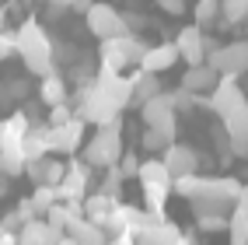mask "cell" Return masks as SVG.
<instances>
[{"instance_id": "obj_1", "label": "cell", "mask_w": 248, "mask_h": 245, "mask_svg": "<svg viewBox=\"0 0 248 245\" xmlns=\"http://www.w3.org/2000/svg\"><path fill=\"white\" fill-rule=\"evenodd\" d=\"M77 105L84 123L102 126V123L119 119V112L129 105V77L115 70H98V77L77 91Z\"/></svg>"}, {"instance_id": "obj_2", "label": "cell", "mask_w": 248, "mask_h": 245, "mask_svg": "<svg viewBox=\"0 0 248 245\" xmlns=\"http://www.w3.org/2000/svg\"><path fill=\"white\" fill-rule=\"evenodd\" d=\"M14 42H18V53L25 60L28 74L46 77L56 70V46L49 39V32L35 21V18H25L18 28H14Z\"/></svg>"}, {"instance_id": "obj_3", "label": "cell", "mask_w": 248, "mask_h": 245, "mask_svg": "<svg viewBox=\"0 0 248 245\" xmlns=\"http://www.w3.org/2000/svg\"><path fill=\"white\" fill-rule=\"evenodd\" d=\"M241 196V182L231 175H200L196 179V189L189 196V203L196 210V217L200 214H231Z\"/></svg>"}, {"instance_id": "obj_4", "label": "cell", "mask_w": 248, "mask_h": 245, "mask_svg": "<svg viewBox=\"0 0 248 245\" xmlns=\"http://www.w3.org/2000/svg\"><path fill=\"white\" fill-rule=\"evenodd\" d=\"M147 53V42L140 39V32H126V35H115V39H102L98 46V60H102V70H115L123 74L126 67H140V60Z\"/></svg>"}, {"instance_id": "obj_5", "label": "cell", "mask_w": 248, "mask_h": 245, "mask_svg": "<svg viewBox=\"0 0 248 245\" xmlns=\"http://www.w3.org/2000/svg\"><path fill=\"white\" fill-rule=\"evenodd\" d=\"M119 158H123V119L94 126V137L84 144V161L94 168H108L119 165Z\"/></svg>"}, {"instance_id": "obj_6", "label": "cell", "mask_w": 248, "mask_h": 245, "mask_svg": "<svg viewBox=\"0 0 248 245\" xmlns=\"http://www.w3.org/2000/svg\"><path fill=\"white\" fill-rule=\"evenodd\" d=\"M140 186H143V200H147V210L154 214H164V200L168 193H175V175L164 168L161 158H151V161H140Z\"/></svg>"}, {"instance_id": "obj_7", "label": "cell", "mask_w": 248, "mask_h": 245, "mask_svg": "<svg viewBox=\"0 0 248 245\" xmlns=\"http://www.w3.org/2000/svg\"><path fill=\"white\" fill-rule=\"evenodd\" d=\"M140 112H143V123L151 126V130H157L168 144L175 140V133H178V109H175V102H171L168 91L154 95L147 105H140Z\"/></svg>"}, {"instance_id": "obj_8", "label": "cell", "mask_w": 248, "mask_h": 245, "mask_svg": "<svg viewBox=\"0 0 248 245\" xmlns=\"http://www.w3.org/2000/svg\"><path fill=\"white\" fill-rule=\"evenodd\" d=\"M84 21H88V32L94 39H115V35H126V18L112 4H91L84 11Z\"/></svg>"}, {"instance_id": "obj_9", "label": "cell", "mask_w": 248, "mask_h": 245, "mask_svg": "<svg viewBox=\"0 0 248 245\" xmlns=\"http://www.w3.org/2000/svg\"><path fill=\"white\" fill-rule=\"evenodd\" d=\"M206 63H210V67L217 70L220 77H224V74H227V77H241V74H248V39H234V42L220 46L217 53L206 56Z\"/></svg>"}, {"instance_id": "obj_10", "label": "cell", "mask_w": 248, "mask_h": 245, "mask_svg": "<svg viewBox=\"0 0 248 245\" xmlns=\"http://www.w3.org/2000/svg\"><path fill=\"white\" fill-rule=\"evenodd\" d=\"M94 165H88L84 158H74L70 165H67V172H63V182L56 186L60 189V200H67V203H84V196H88V189H91V172Z\"/></svg>"}, {"instance_id": "obj_11", "label": "cell", "mask_w": 248, "mask_h": 245, "mask_svg": "<svg viewBox=\"0 0 248 245\" xmlns=\"http://www.w3.org/2000/svg\"><path fill=\"white\" fill-rule=\"evenodd\" d=\"M133 242L137 245H182V231L164 214H154L151 210V217H147V224L133 235Z\"/></svg>"}, {"instance_id": "obj_12", "label": "cell", "mask_w": 248, "mask_h": 245, "mask_svg": "<svg viewBox=\"0 0 248 245\" xmlns=\"http://www.w3.org/2000/svg\"><path fill=\"white\" fill-rule=\"evenodd\" d=\"M241 105H248V98H245V91H241V84H238V77H227V74H224V77L217 81V88L210 91V109L224 119V116H231V112L241 109Z\"/></svg>"}, {"instance_id": "obj_13", "label": "cell", "mask_w": 248, "mask_h": 245, "mask_svg": "<svg viewBox=\"0 0 248 245\" xmlns=\"http://www.w3.org/2000/svg\"><path fill=\"white\" fill-rule=\"evenodd\" d=\"M80 140H84V116L49 126V151H56V154H77Z\"/></svg>"}, {"instance_id": "obj_14", "label": "cell", "mask_w": 248, "mask_h": 245, "mask_svg": "<svg viewBox=\"0 0 248 245\" xmlns=\"http://www.w3.org/2000/svg\"><path fill=\"white\" fill-rule=\"evenodd\" d=\"M161 161H164V168H168L175 179H178V175L200 172V154H196L189 144H175V140H171V144L161 151Z\"/></svg>"}, {"instance_id": "obj_15", "label": "cell", "mask_w": 248, "mask_h": 245, "mask_svg": "<svg viewBox=\"0 0 248 245\" xmlns=\"http://www.w3.org/2000/svg\"><path fill=\"white\" fill-rule=\"evenodd\" d=\"M206 32L200 25H189V28H182L178 35H175V46H178V56L189 63V67H196V63H206Z\"/></svg>"}, {"instance_id": "obj_16", "label": "cell", "mask_w": 248, "mask_h": 245, "mask_svg": "<svg viewBox=\"0 0 248 245\" xmlns=\"http://www.w3.org/2000/svg\"><path fill=\"white\" fill-rule=\"evenodd\" d=\"M60 235H63V228L49 224L46 217H35V221H25L21 224L18 245H60Z\"/></svg>"}, {"instance_id": "obj_17", "label": "cell", "mask_w": 248, "mask_h": 245, "mask_svg": "<svg viewBox=\"0 0 248 245\" xmlns=\"http://www.w3.org/2000/svg\"><path fill=\"white\" fill-rule=\"evenodd\" d=\"M63 172H67V165L63 161H56V158H35V161H28V168H25V175L31 179L35 186H60L63 182Z\"/></svg>"}, {"instance_id": "obj_18", "label": "cell", "mask_w": 248, "mask_h": 245, "mask_svg": "<svg viewBox=\"0 0 248 245\" xmlns=\"http://www.w3.org/2000/svg\"><path fill=\"white\" fill-rule=\"evenodd\" d=\"M178 60H182V56H178V46H175V42H161V46H147L140 67L151 70V74H164V70H171Z\"/></svg>"}, {"instance_id": "obj_19", "label": "cell", "mask_w": 248, "mask_h": 245, "mask_svg": "<svg viewBox=\"0 0 248 245\" xmlns=\"http://www.w3.org/2000/svg\"><path fill=\"white\" fill-rule=\"evenodd\" d=\"M154 95H161V81H157V74H151V70H137L133 77H129V105H147Z\"/></svg>"}, {"instance_id": "obj_20", "label": "cell", "mask_w": 248, "mask_h": 245, "mask_svg": "<svg viewBox=\"0 0 248 245\" xmlns=\"http://www.w3.org/2000/svg\"><path fill=\"white\" fill-rule=\"evenodd\" d=\"M67 231L77 238V245H105L108 242V231L98 221H91V217H84V214H77L70 224H67Z\"/></svg>"}, {"instance_id": "obj_21", "label": "cell", "mask_w": 248, "mask_h": 245, "mask_svg": "<svg viewBox=\"0 0 248 245\" xmlns=\"http://www.w3.org/2000/svg\"><path fill=\"white\" fill-rule=\"evenodd\" d=\"M220 74L210 67V63H196V67L186 70V77H182V88H189L192 95H210L213 88H217Z\"/></svg>"}, {"instance_id": "obj_22", "label": "cell", "mask_w": 248, "mask_h": 245, "mask_svg": "<svg viewBox=\"0 0 248 245\" xmlns=\"http://www.w3.org/2000/svg\"><path fill=\"white\" fill-rule=\"evenodd\" d=\"M119 207V196H108V193H91V196H84V217H91V221H98V224H105V217L112 214V210Z\"/></svg>"}, {"instance_id": "obj_23", "label": "cell", "mask_w": 248, "mask_h": 245, "mask_svg": "<svg viewBox=\"0 0 248 245\" xmlns=\"http://www.w3.org/2000/svg\"><path fill=\"white\" fill-rule=\"evenodd\" d=\"M39 98H42L49 109H53V105H63V102H67V81H63L56 70L46 74L42 84H39Z\"/></svg>"}, {"instance_id": "obj_24", "label": "cell", "mask_w": 248, "mask_h": 245, "mask_svg": "<svg viewBox=\"0 0 248 245\" xmlns=\"http://www.w3.org/2000/svg\"><path fill=\"white\" fill-rule=\"evenodd\" d=\"M25 154H28V161L53 154V151H49V130H42V126L28 130V133H25Z\"/></svg>"}, {"instance_id": "obj_25", "label": "cell", "mask_w": 248, "mask_h": 245, "mask_svg": "<svg viewBox=\"0 0 248 245\" xmlns=\"http://www.w3.org/2000/svg\"><path fill=\"white\" fill-rule=\"evenodd\" d=\"M220 123H224V130H227L231 140H248V105L234 109V112H231V116H224Z\"/></svg>"}, {"instance_id": "obj_26", "label": "cell", "mask_w": 248, "mask_h": 245, "mask_svg": "<svg viewBox=\"0 0 248 245\" xmlns=\"http://www.w3.org/2000/svg\"><path fill=\"white\" fill-rule=\"evenodd\" d=\"M28 119L21 116H7V119H0V144H11V140H25V133H28Z\"/></svg>"}, {"instance_id": "obj_27", "label": "cell", "mask_w": 248, "mask_h": 245, "mask_svg": "<svg viewBox=\"0 0 248 245\" xmlns=\"http://www.w3.org/2000/svg\"><path fill=\"white\" fill-rule=\"evenodd\" d=\"M248 18V0H220V21L224 25H241Z\"/></svg>"}, {"instance_id": "obj_28", "label": "cell", "mask_w": 248, "mask_h": 245, "mask_svg": "<svg viewBox=\"0 0 248 245\" xmlns=\"http://www.w3.org/2000/svg\"><path fill=\"white\" fill-rule=\"evenodd\" d=\"M217 18H220V0H196V25L200 28L217 25Z\"/></svg>"}, {"instance_id": "obj_29", "label": "cell", "mask_w": 248, "mask_h": 245, "mask_svg": "<svg viewBox=\"0 0 248 245\" xmlns=\"http://www.w3.org/2000/svg\"><path fill=\"white\" fill-rule=\"evenodd\" d=\"M56 200H60V189H56V186H46V182H42V186L31 189V203H35V210H39L42 217H46V210L53 207Z\"/></svg>"}, {"instance_id": "obj_30", "label": "cell", "mask_w": 248, "mask_h": 245, "mask_svg": "<svg viewBox=\"0 0 248 245\" xmlns=\"http://www.w3.org/2000/svg\"><path fill=\"white\" fill-rule=\"evenodd\" d=\"M196 221L203 231H227V214H200Z\"/></svg>"}, {"instance_id": "obj_31", "label": "cell", "mask_w": 248, "mask_h": 245, "mask_svg": "<svg viewBox=\"0 0 248 245\" xmlns=\"http://www.w3.org/2000/svg\"><path fill=\"white\" fill-rule=\"evenodd\" d=\"M14 214L21 217V224H25V221H35V217H42L39 210H35V203H31V196H25V200H18V203H14Z\"/></svg>"}, {"instance_id": "obj_32", "label": "cell", "mask_w": 248, "mask_h": 245, "mask_svg": "<svg viewBox=\"0 0 248 245\" xmlns=\"http://www.w3.org/2000/svg\"><path fill=\"white\" fill-rule=\"evenodd\" d=\"M171 102H175V109H178V112H186V109H192V105H196V95H192L189 88H182V84H178V91H171Z\"/></svg>"}, {"instance_id": "obj_33", "label": "cell", "mask_w": 248, "mask_h": 245, "mask_svg": "<svg viewBox=\"0 0 248 245\" xmlns=\"http://www.w3.org/2000/svg\"><path fill=\"white\" fill-rule=\"evenodd\" d=\"M77 112H70V105L63 102V105H53L49 109V126H60V123H67V119H74Z\"/></svg>"}, {"instance_id": "obj_34", "label": "cell", "mask_w": 248, "mask_h": 245, "mask_svg": "<svg viewBox=\"0 0 248 245\" xmlns=\"http://www.w3.org/2000/svg\"><path fill=\"white\" fill-rule=\"evenodd\" d=\"M18 53V42H14V32H0V60H11Z\"/></svg>"}, {"instance_id": "obj_35", "label": "cell", "mask_w": 248, "mask_h": 245, "mask_svg": "<svg viewBox=\"0 0 248 245\" xmlns=\"http://www.w3.org/2000/svg\"><path fill=\"white\" fill-rule=\"evenodd\" d=\"M119 172H123V179H133V175L140 172V158H133V154L123 151V158H119Z\"/></svg>"}, {"instance_id": "obj_36", "label": "cell", "mask_w": 248, "mask_h": 245, "mask_svg": "<svg viewBox=\"0 0 248 245\" xmlns=\"http://www.w3.org/2000/svg\"><path fill=\"white\" fill-rule=\"evenodd\" d=\"M143 147H147V151H164V147H168V140H164L157 130L147 126V133H143Z\"/></svg>"}, {"instance_id": "obj_37", "label": "cell", "mask_w": 248, "mask_h": 245, "mask_svg": "<svg viewBox=\"0 0 248 245\" xmlns=\"http://www.w3.org/2000/svg\"><path fill=\"white\" fill-rule=\"evenodd\" d=\"M164 14H186V0H157Z\"/></svg>"}, {"instance_id": "obj_38", "label": "cell", "mask_w": 248, "mask_h": 245, "mask_svg": "<svg viewBox=\"0 0 248 245\" xmlns=\"http://www.w3.org/2000/svg\"><path fill=\"white\" fill-rule=\"evenodd\" d=\"M123 18H126V28H129V32H140V28L147 25L143 14H123Z\"/></svg>"}, {"instance_id": "obj_39", "label": "cell", "mask_w": 248, "mask_h": 245, "mask_svg": "<svg viewBox=\"0 0 248 245\" xmlns=\"http://www.w3.org/2000/svg\"><path fill=\"white\" fill-rule=\"evenodd\" d=\"M105 245H137V242H133V235H108Z\"/></svg>"}, {"instance_id": "obj_40", "label": "cell", "mask_w": 248, "mask_h": 245, "mask_svg": "<svg viewBox=\"0 0 248 245\" xmlns=\"http://www.w3.org/2000/svg\"><path fill=\"white\" fill-rule=\"evenodd\" d=\"M0 245H18V231H4L0 228Z\"/></svg>"}, {"instance_id": "obj_41", "label": "cell", "mask_w": 248, "mask_h": 245, "mask_svg": "<svg viewBox=\"0 0 248 245\" xmlns=\"http://www.w3.org/2000/svg\"><path fill=\"white\" fill-rule=\"evenodd\" d=\"M46 4H53V7H60V11H67V7L77 4V0H46Z\"/></svg>"}, {"instance_id": "obj_42", "label": "cell", "mask_w": 248, "mask_h": 245, "mask_svg": "<svg viewBox=\"0 0 248 245\" xmlns=\"http://www.w3.org/2000/svg\"><path fill=\"white\" fill-rule=\"evenodd\" d=\"M60 245H77V238H74L70 231H63V235H60Z\"/></svg>"}, {"instance_id": "obj_43", "label": "cell", "mask_w": 248, "mask_h": 245, "mask_svg": "<svg viewBox=\"0 0 248 245\" xmlns=\"http://www.w3.org/2000/svg\"><path fill=\"white\" fill-rule=\"evenodd\" d=\"M0 32H7V11H4V4H0Z\"/></svg>"}, {"instance_id": "obj_44", "label": "cell", "mask_w": 248, "mask_h": 245, "mask_svg": "<svg viewBox=\"0 0 248 245\" xmlns=\"http://www.w3.org/2000/svg\"><path fill=\"white\" fill-rule=\"evenodd\" d=\"M14 4H28V0H14Z\"/></svg>"}, {"instance_id": "obj_45", "label": "cell", "mask_w": 248, "mask_h": 245, "mask_svg": "<svg viewBox=\"0 0 248 245\" xmlns=\"http://www.w3.org/2000/svg\"><path fill=\"white\" fill-rule=\"evenodd\" d=\"M0 4H4V0H0Z\"/></svg>"}]
</instances>
